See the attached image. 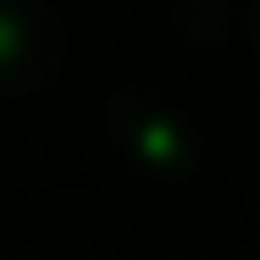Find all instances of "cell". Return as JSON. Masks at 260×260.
<instances>
[{
  "instance_id": "2",
  "label": "cell",
  "mask_w": 260,
  "mask_h": 260,
  "mask_svg": "<svg viewBox=\"0 0 260 260\" xmlns=\"http://www.w3.org/2000/svg\"><path fill=\"white\" fill-rule=\"evenodd\" d=\"M67 67V22L45 0H0V100L45 94Z\"/></svg>"
},
{
  "instance_id": "3",
  "label": "cell",
  "mask_w": 260,
  "mask_h": 260,
  "mask_svg": "<svg viewBox=\"0 0 260 260\" xmlns=\"http://www.w3.org/2000/svg\"><path fill=\"white\" fill-rule=\"evenodd\" d=\"M249 39H255V45H260V0H255V6H249Z\"/></svg>"
},
{
  "instance_id": "1",
  "label": "cell",
  "mask_w": 260,
  "mask_h": 260,
  "mask_svg": "<svg viewBox=\"0 0 260 260\" xmlns=\"http://www.w3.org/2000/svg\"><path fill=\"white\" fill-rule=\"evenodd\" d=\"M105 139L144 177H188L200 150H205L200 133H194V122L172 100H160V94L139 89V83L105 100Z\"/></svg>"
}]
</instances>
